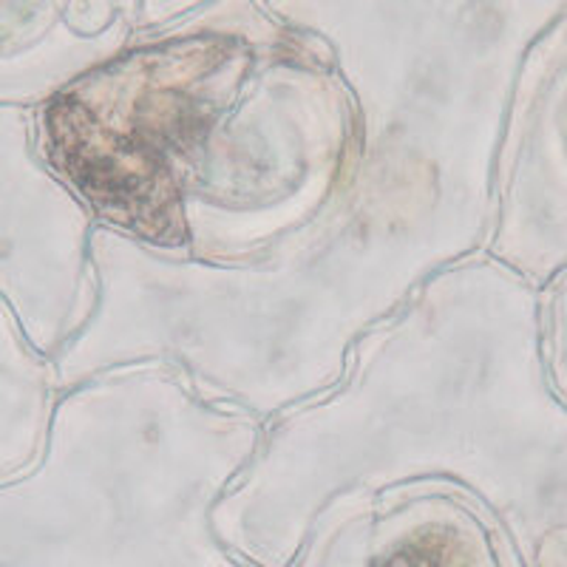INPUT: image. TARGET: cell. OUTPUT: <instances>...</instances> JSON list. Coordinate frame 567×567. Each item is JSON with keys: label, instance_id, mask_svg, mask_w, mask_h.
Wrapping results in <instances>:
<instances>
[{"label": "cell", "instance_id": "obj_1", "mask_svg": "<svg viewBox=\"0 0 567 567\" xmlns=\"http://www.w3.org/2000/svg\"><path fill=\"white\" fill-rule=\"evenodd\" d=\"M358 103V165L316 221L241 267L171 261L97 227L94 312L60 354L71 383L168 363L261 423L329 392L349 349L483 245L499 120L496 9L443 0H284Z\"/></svg>", "mask_w": 567, "mask_h": 567}, {"label": "cell", "instance_id": "obj_2", "mask_svg": "<svg viewBox=\"0 0 567 567\" xmlns=\"http://www.w3.org/2000/svg\"><path fill=\"white\" fill-rule=\"evenodd\" d=\"M40 151L91 219L171 261L241 267L358 165L336 54L250 0H142L123 54L60 91Z\"/></svg>", "mask_w": 567, "mask_h": 567}]
</instances>
